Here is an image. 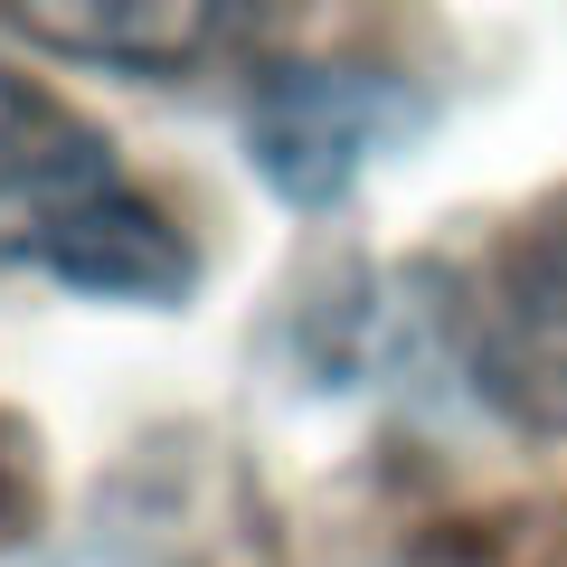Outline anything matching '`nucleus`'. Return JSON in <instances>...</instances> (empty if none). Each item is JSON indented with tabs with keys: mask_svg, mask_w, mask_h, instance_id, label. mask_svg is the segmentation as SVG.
<instances>
[{
	"mask_svg": "<svg viewBox=\"0 0 567 567\" xmlns=\"http://www.w3.org/2000/svg\"><path fill=\"white\" fill-rule=\"evenodd\" d=\"M58 265L85 293L171 303L189 284V246L123 181L114 142L58 95L0 76V265Z\"/></svg>",
	"mask_w": 567,
	"mask_h": 567,
	"instance_id": "obj_1",
	"label": "nucleus"
},
{
	"mask_svg": "<svg viewBox=\"0 0 567 567\" xmlns=\"http://www.w3.org/2000/svg\"><path fill=\"white\" fill-rule=\"evenodd\" d=\"M406 123V95L388 76H360V66H284L265 76L256 114H246V152L265 162V181L284 199H341L360 181V162Z\"/></svg>",
	"mask_w": 567,
	"mask_h": 567,
	"instance_id": "obj_2",
	"label": "nucleus"
},
{
	"mask_svg": "<svg viewBox=\"0 0 567 567\" xmlns=\"http://www.w3.org/2000/svg\"><path fill=\"white\" fill-rule=\"evenodd\" d=\"M473 369L511 416L567 435V199H548L502 246V275L473 322Z\"/></svg>",
	"mask_w": 567,
	"mask_h": 567,
	"instance_id": "obj_3",
	"label": "nucleus"
},
{
	"mask_svg": "<svg viewBox=\"0 0 567 567\" xmlns=\"http://www.w3.org/2000/svg\"><path fill=\"white\" fill-rule=\"evenodd\" d=\"M10 29L58 58L123 66V76H181L208 66L275 10V0H0Z\"/></svg>",
	"mask_w": 567,
	"mask_h": 567,
	"instance_id": "obj_4",
	"label": "nucleus"
},
{
	"mask_svg": "<svg viewBox=\"0 0 567 567\" xmlns=\"http://www.w3.org/2000/svg\"><path fill=\"white\" fill-rule=\"evenodd\" d=\"M20 511H29V473L10 464V435H0V539L20 529Z\"/></svg>",
	"mask_w": 567,
	"mask_h": 567,
	"instance_id": "obj_5",
	"label": "nucleus"
}]
</instances>
